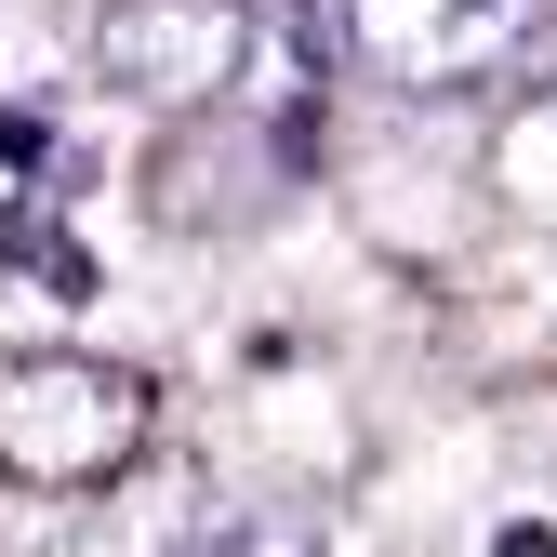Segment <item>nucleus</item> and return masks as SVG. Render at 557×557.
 Segmentation results:
<instances>
[{
	"mask_svg": "<svg viewBox=\"0 0 557 557\" xmlns=\"http://www.w3.org/2000/svg\"><path fill=\"white\" fill-rule=\"evenodd\" d=\"M147 372L94 359V345H27L0 359V478L14 492H107L147 465Z\"/></svg>",
	"mask_w": 557,
	"mask_h": 557,
	"instance_id": "obj_1",
	"label": "nucleus"
},
{
	"mask_svg": "<svg viewBox=\"0 0 557 557\" xmlns=\"http://www.w3.org/2000/svg\"><path fill=\"white\" fill-rule=\"evenodd\" d=\"M544 27H557L544 0H345V53L398 107H451V94L518 81Z\"/></svg>",
	"mask_w": 557,
	"mask_h": 557,
	"instance_id": "obj_2",
	"label": "nucleus"
},
{
	"mask_svg": "<svg viewBox=\"0 0 557 557\" xmlns=\"http://www.w3.org/2000/svg\"><path fill=\"white\" fill-rule=\"evenodd\" d=\"M252 40H265L252 0H107L94 14V81L186 120V107H226L252 81Z\"/></svg>",
	"mask_w": 557,
	"mask_h": 557,
	"instance_id": "obj_3",
	"label": "nucleus"
},
{
	"mask_svg": "<svg viewBox=\"0 0 557 557\" xmlns=\"http://www.w3.org/2000/svg\"><path fill=\"white\" fill-rule=\"evenodd\" d=\"M278 160H306V120L265 147L252 120H226V107H186L160 147H147V213H160V226H186V239L252 226L265 199H278Z\"/></svg>",
	"mask_w": 557,
	"mask_h": 557,
	"instance_id": "obj_4",
	"label": "nucleus"
},
{
	"mask_svg": "<svg viewBox=\"0 0 557 557\" xmlns=\"http://www.w3.org/2000/svg\"><path fill=\"white\" fill-rule=\"evenodd\" d=\"M478 173H492L518 213H557V81H531V94L492 107V133H478Z\"/></svg>",
	"mask_w": 557,
	"mask_h": 557,
	"instance_id": "obj_5",
	"label": "nucleus"
},
{
	"mask_svg": "<svg viewBox=\"0 0 557 557\" xmlns=\"http://www.w3.org/2000/svg\"><path fill=\"white\" fill-rule=\"evenodd\" d=\"M0 265H14V278H40L53 306H94V252L66 239V213H53V199H14V226H0Z\"/></svg>",
	"mask_w": 557,
	"mask_h": 557,
	"instance_id": "obj_6",
	"label": "nucleus"
},
{
	"mask_svg": "<svg viewBox=\"0 0 557 557\" xmlns=\"http://www.w3.org/2000/svg\"><path fill=\"white\" fill-rule=\"evenodd\" d=\"M199 557H332V531H319L306 505H265V518H213Z\"/></svg>",
	"mask_w": 557,
	"mask_h": 557,
	"instance_id": "obj_7",
	"label": "nucleus"
},
{
	"mask_svg": "<svg viewBox=\"0 0 557 557\" xmlns=\"http://www.w3.org/2000/svg\"><path fill=\"white\" fill-rule=\"evenodd\" d=\"M505 557H557V531H505Z\"/></svg>",
	"mask_w": 557,
	"mask_h": 557,
	"instance_id": "obj_8",
	"label": "nucleus"
}]
</instances>
